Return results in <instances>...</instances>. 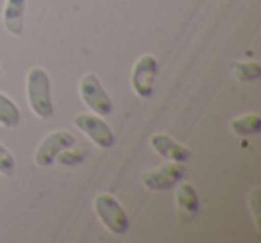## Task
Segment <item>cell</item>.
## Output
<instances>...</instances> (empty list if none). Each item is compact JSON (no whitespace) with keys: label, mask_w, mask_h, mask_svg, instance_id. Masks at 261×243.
Here are the masks:
<instances>
[{"label":"cell","mask_w":261,"mask_h":243,"mask_svg":"<svg viewBox=\"0 0 261 243\" xmlns=\"http://www.w3.org/2000/svg\"><path fill=\"white\" fill-rule=\"evenodd\" d=\"M175 206L185 222L193 220L199 213V195L190 182H179V188L175 190Z\"/></svg>","instance_id":"cell-9"},{"label":"cell","mask_w":261,"mask_h":243,"mask_svg":"<svg viewBox=\"0 0 261 243\" xmlns=\"http://www.w3.org/2000/svg\"><path fill=\"white\" fill-rule=\"evenodd\" d=\"M257 199H259V190H254L252 197H250V200H252V209H254V217L259 218V213H257Z\"/></svg>","instance_id":"cell-16"},{"label":"cell","mask_w":261,"mask_h":243,"mask_svg":"<svg viewBox=\"0 0 261 243\" xmlns=\"http://www.w3.org/2000/svg\"><path fill=\"white\" fill-rule=\"evenodd\" d=\"M73 125L88 136L98 149H111L115 145V132L102 116L95 113H81L73 118Z\"/></svg>","instance_id":"cell-5"},{"label":"cell","mask_w":261,"mask_h":243,"mask_svg":"<svg viewBox=\"0 0 261 243\" xmlns=\"http://www.w3.org/2000/svg\"><path fill=\"white\" fill-rule=\"evenodd\" d=\"M15 167H16V161H15V157H13V154L0 143V174L11 175Z\"/></svg>","instance_id":"cell-15"},{"label":"cell","mask_w":261,"mask_h":243,"mask_svg":"<svg viewBox=\"0 0 261 243\" xmlns=\"http://www.w3.org/2000/svg\"><path fill=\"white\" fill-rule=\"evenodd\" d=\"M149 143L154 152L160 154L165 159L174 161V163H188L190 157H192V152H190L182 143L175 142L174 138H170L168 134H163V132L152 134Z\"/></svg>","instance_id":"cell-8"},{"label":"cell","mask_w":261,"mask_h":243,"mask_svg":"<svg viewBox=\"0 0 261 243\" xmlns=\"http://www.w3.org/2000/svg\"><path fill=\"white\" fill-rule=\"evenodd\" d=\"M234 75L240 83H252L257 80L261 75V66L254 61H247V63H236L234 65Z\"/></svg>","instance_id":"cell-13"},{"label":"cell","mask_w":261,"mask_h":243,"mask_svg":"<svg viewBox=\"0 0 261 243\" xmlns=\"http://www.w3.org/2000/svg\"><path fill=\"white\" fill-rule=\"evenodd\" d=\"M84 159H86V152H84V150H79V149H73V147L63 150V152L56 157V161H58L59 165H65V167L79 165V163H83Z\"/></svg>","instance_id":"cell-14"},{"label":"cell","mask_w":261,"mask_h":243,"mask_svg":"<svg viewBox=\"0 0 261 243\" xmlns=\"http://www.w3.org/2000/svg\"><path fill=\"white\" fill-rule=\"evenodd\" d=\"M261 129V116L252 113V115H245L236 118L231 124V131L236 136H254L257 134Z\"/></svg>","instance_id":"cell-12"},{"label":"cell","mask_w":261,"mask_h":243,"mask_svg":"<svg viewBox=\"0 0 261 243\" xmlns=\"http://www.w3.org/2000/svg\"><path fill=\"white\" fill-rule=\"evenodd\" d=\"M79 95L83 102L98 116H108L113 111V102L95 73H86L79 83Z\"/></svg>","instance_id":"cell-3"},{"label":"cell","mask_w":261,"mask_h":243,"mask_svg":"<svg viewBox=\"0 0 261 243\" xmlns=\"http://www.w3.org/2000/svg\"><path fill=\"white\" fill-rule=\"evenodd\" d=\"M25 0H6L4 11H2V22L11 36H22L23 34V16H25Z\"/></svg>","instance_id":"cell-10"},{"label":"cell","mask_w":261,"mask_h":243,"mask_svg":"<svg viewBox=\"0 0 261 243\" xmlns=\"http://www.w3.org/2000/svg\"><path fill=\"white\" fill-rule=\"evenodd\" d=\"M27 100L29 107L38 118L47 120L54 113L50 93V77L47 70L41 66H34L27 73Z\"/></svg>","instance_id":"cell-1"},{"label":"cell","mask_w":261,"mask_h":243,"mask_svg":"<svg viewBox=\"0 0 261 243\" xmlns=\"http://www.w3.org/2000/svg\"><path fill=\"white\" fill-rule=\"evenodd\" d=\"M158 72H160V63L152 54H143L135 63V68L130 73V86L140 98H149L154 93Z\"/></svg>","instance_id":"cell-4"},{"label":"cell","mask_w":261,"mask_h":243,"mask_svg":"<svg viewBox=\"0 0 261 243\" xmlns=\"http://www.w3.org/2000/svg\"><path fill=\"white\" fill-rule=\"evenodd\" d=\"M20 124V109L8 95L0 93V125L13 129Z\"/></svg>","instance_id":"cell-11"},{"label":"cell","mask_w":261,"mask_h":243,"mask_svg":"<svg viewBox=\"0 0 261 243\" xmlns=\"http://www.w3.org/2000/svg\"><path fill=\"white\" fill-rule=\"evenodd\" d=\"M186 175L185 163H168L163 167H158L154 170H149L142 175V184L149 192H168L175 188L179 182H182Z\"/></svg>","instance_id":"cell-6"},{"label":"cell","mask_w":261,"mask_h":243,"mask_svg":"<svg viewBox=\"0 0 261 243\" xmlns=\"http://www.w3.org/2000/svg\"><path fill=\"white\" fill-rule=\"evenodd\" d=\"M0 75H2V68H0Z\"/></svg>","instance_id":"cell-17"},{"label":"cell","mask_w":261,"mask_h":243,"mask_svg":"<svg viewBox=\"0 0 261 243\" xmlns=\"http://www.w3.org/2000/svg\"><path fill=\"white\" fill-rule=\"evenodd\" d=\"M93 209L95 214L98 217V220L102 222L106 229L109 232L116 236H123L129 231V217H127L125 209L122 207V204L109 193H100L95 197L93 200Z\"/></svg>","instance_id":"cell-2"},{"label":"cell","mask_w":261,"mask_h":243,"mask_svg":"<svg viewBox=\"0 0 261 243\" xmlns=\"http://www.w3.org/2000/svg\"><path fill=\"white\" fill-rule=\"evenodd\" d=\"M75 136L70 134L68 131H54L40 143L34 154V163L41 168H47L56 163V157L63 152V150L75 147Z\"/></svg>","instance_id":"cell-7"}]
</instances>
